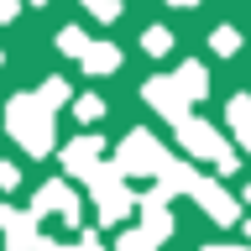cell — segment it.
Returning <instances> with one entry per match:
<instances>
[{"label":"cell","instance_id":"obj_26","mask_svg":"<svg viewBox=\"0 0 251 251\" xmlns=\"http://www.w3.org/2000/svg\"><path fill=\"white\" fill-rule=\"evenodd\" d=\"M204 251H251V246H204Z\"/></svg>","mask_w":251,"mask_h":251},{"label":"cell","instance_id":"obj_17","mask_svg":"<svg viewBox=\"0 0 251 251\" xmlns=\"http://www.w3.org/2000/svg\"><path fill=\"white\" fill-rule=\"evenodd\" d=\"M141 47H147L152 58H162V52L173 47V31L168 26H147V31H141Z\"/></svg>","mask_w":251,"mask_h":251},{"label":"cell","instance_id":"obj_22","mask_svg":"<svg viewBox=\"0 0 251 251\" xmlns=\"http://www.w3.org/2000/svg\"><path fill=\"white\" fill-rule=\"evenodd\" d=\"M16 183H21V168L16 162H0V194H11Z\"/></svg>","mask_w":251,"mask_h":251},{"label":"cell","instance_id":"obj_23","mask_svg":"<svg viewBox=\"0 0 251 251\" xmlns=\"http://www.w3.org/2000/svg\"><path fill=\"white\" fill-rule=\"evenodd\" d=\"M68 251H105V241H100V235H94V230H84V235H78V241H74V246H68Z\"/></svg>","mask_w":251,"mask_h":251},{"label":"cell","instance_id":"obj_11","mask_svg":"<svg viewBox=\"0 0 251 251\" xmlns=\"http://www.w3.org/2000/svg\"><path fill=\"white\" fill-rule=\"evenodd\" d=\"M100 157H105V141L100 136H74L68 147H63V173H68V178H84Z\"/></svg>","mask_w":251,"mask_h":251},{"label":"cell","instance_id":"obj_3","mask_svg":"<svg viewBox=\"0 0 251 251\" xmlns=\"http://www.w3.org/2000/svg\"><path fill=\"white\" fill-rule=\"evenodd\" d=\"M162 157H168V152H162V141H157L152 131H126V141H121V152H115V162H121L126 178H152Z\"/></svg>","mask_w":251,"mask_h":251},{"label":"cell","instance_id":"obj_8","mask_svg":"<svg viewBox=\"0 0 251 251\" xmlns=\"http://www.w3.org/2000/svg\"><path fill=\"white\" fill-rule=\"evenodd\" d=\"M136 215H141V230L152 235L157 246H162V241H168V235H173V209H168V199H162L157 188H152V194H141V199H136Z\"/></svg>","mask_w":251,"mask_h":251},{"label":"cell","instance_id":"obj_10","mask_svg":"<svg viewBox=\"0 0 251 251\" xmlns=\"http://www.w3.org/2000/svg\"><path fill=\"white\" fill-rule=\"evenodd\" d=\"M157 194H162V199H173V194H188V188H194V178H199V168H194V162H178V157H162V162H157Z\"/></svg>","mask_w":251,"mask_h":251},{"label":"cell","instance_id":"obj_18","mask_svg":"<svg viewBox=\"0 0 251 251\" xmlns=\"http://www.w3.org/2000/svg\"><path fill=\"white\" fill-rule=\"evenodd\" d=\"M209 47H215L220 58H230L235 47H241V31H235V26H215V31H209Z\"/></svg>","mask_w":251,"mask_h":251},{"label":"cell","instance_id":"obj_13","mask_svg":"<svg viewBox=\"0 0 251 251\" xmlns=\"http://www.w3.org/2000/svg\"><path fill=\"white\" fill-rule=\"evenodd\" d=\"M173 84H178V94H183L188 105L209 94V74H204L199 63H178V74H173Z\"/></svg>","mask_w":251,"mask_h":251},{"label":"cell","instance_id":"obj_4","mask_svg":"<svg viewBox=\"0 0 251 251\" xmlns=\"http://www.w3.org/2000/svg\"><path fill=\"white\" fill-rule=\"evenodd\" d=\"M31 215L37 220H47V215H58L63 225H84V209H78V199H74V188H68V178H47L37 194H31Z\"/></svg>","mask_w":251,"mask_h":251},{"label":"cell","instance_id":"obj_19","mask_svg":"<svg viewBox=\"0 0 251 251\" xmlns=\"http://www.w3.org/2000/svg\"><path fill=\"white\" fill-rule=\"evenodd\" d=\"M115 251H157V241H152V235H147V230L136 225V230H126L121 241H115Z\"/></svg>","mask_w":251,"mask_h":251},{"label":"cell","instance_id":"obj_24","mask_svg":"<svg viewBox=\"0 0 251 251\" xmlns=\"http://www.w3.org/2000/svg\"><path fill=\"white\" fill-rule=\"evenodd\" d=\"M21 16V0H0V21H16Z\"/></svg>","mask_w":251,"mask_h":251},{"label":"cell","instance_id":"obj_15","mask_svg":"<svg viewBox=\"0 0 251 251\" xmlns=\"http://www.w3.org/2000/svg\"><path fill=\"white\" fill-rule=\"evenodd\" d=\"M84 47H89V37H84V26H63V31H58V52H63V58H78Z\"/></svg>","mask_w":251,"mask_h":251},{"label":"cell","instance_id":"obj_6","mask_svg":"<svg viewBox=\"0 0 251 251\" xmlns=\"http://www.w3.org/2000/svg\"><path fill=\"white\" fill-rule=\"evenodd\" d=\"M37 215L31 209H11V204H0V241H5V251H31L37 246Z\"/></svg>","mask_w":251,"mask_h":251},{"label":"cell","instance_id":"obj_28","mask_svg":"<svg viewBox=\"0 0 251 251\" xmlns=\"http://www.w3.org/2000/svg\"><path fill=\"white\" fill-rule=\"evenodd\" d=\"M26 5H47V0H26Z\"/></svg>","mask_w":251,"mask_h":251},{"label":"cell","instance_id":"obj_14","mask_svg":"<svg viewBox=\"0 0 251 251\" xmlns=\"http://www.w3.org/2000/svg\"><path fill=\"white\" fill-rule=\"evenodd\" d=\"M37 100H42L47 110H58V105H68L74 100V89H68V78H42V89H31Z\"/></svg>","mask_w":251,"mask_h":251},{"label":"cell","instance_id":"obj_7","mask_svg":"<svg viewBox=\"0 0 251 251\" xmlns=\"http://www.w3.org/2000/svg\"><path fill=\"white\" fill-rule=\"evenodd\" d=\"M141 94H147V105H152L157 115H168L173 126L188 115V100L178 94V84H173V78H147V84H141Z\"/></svg>","mask_w":251,"mask_h":251},{"label":"cell","instance_id":"obj_2","mask_svg":"<svg viewBox=\"0 0 251 251\" xmlns=\"http://www.w3.org/2000/svg\"><path fill=\"white\" fill-rule=\"evenodd\" d=\"M178 147H183V157L215 162V168H220V178H230V173L241 168V157L230 152V141L220 136L209 121H194V115H183V121H178Z\"/></svg>","mask_w":251,"mask_h":251},{"label":"cell","instance_id":"obj_29","mask_svg":"<svg viewBox=\"0 0 251 251\" xmlns=\"http://www.w3.org/2000/svg\"><path fill=\"white\" fill-rule=\"evenodd\" d=\"M241 225H246V235H251V220H241Z\"/></svg>","mask_w":251,"mask_h":251},{"label":"cell","instance_id":"obj_12","mask_svg":"<svg viewBox=\"0 0 251 251\" xmlns=\"http://www.w3.org/2000/svg\"><path fill=\"white\" fill-rule=\"evenodd\" d=\"M78 63H84V74L105 78V74H115V68H121V47H115V42H89L84 52H78Z\"/></svg>","mask_w":251,"mask_h":251},{"label":"cell","instance_id":"obj_25","mask_svg":"<svg viewBox=\"0 0 251 251\" xmlns=\"http://www.w3.org/2000/svg\"><path fill=\"white\" fill-rule=\"evenodd\" d=\"M235 141H241V152L251 157V126H235Z\"/></svg>","mask_w":251,"mask_h":251},{"label":"cell","instance_id":"obj_27","mask_svg":"<svg viewBox=\"0 0 251 251\" xmlns=\"http://www.w3.org/2000/svg\"><path fill=\"white\" fill-rule=\"evenodd\" d=\"M168 5H178V11H188V5H199V0H168Z\"/></svg>","mask_w":251,"mask_h":251},{"label":"cell","instance_id":"obj_5","mask_svg":"<svg viewBox=\"0 0 251 251\" xmlns=\"http://www.w3.org/2000/svg\"><path fill=\"white\" fill-rule=\"evenodd\" d=\"M188 194H194V204H199L204 215L215 220V225H241V204L230 199V194H225V188L215 183V178H194V188H188Z\"/></svg>","mask_w":251,"mask_h":251},{"label":"cell","instance_id":"obj_31","mask_svg":"<svg viewBox=\"0 0 251 251\" xmlns=\"http://www.w3.org/2000/svg\"><path fill=\"white\" fill-rule=\"evenodd\" d=\"M84 5H89V0H84Z\"/></svg>","mask_w":251,"mask_h":251},{"label":"cell","instance_id":"obj_20","mask_svg":"<svg viewBox=\"0 0 251 251\" xmlns=\"http://www.w3.org/2000/svg\"><path fill=\"white\" fill-rule=\"evenodd\" d=\"M74 115H78V121H100V115H105V100H100V94H78Z\"/></svg>","mask_w":251,"mask_h":251},{"label":"cell","instance_id":"obj_21","mask_svg":"<svg viewBox=\"0 0 251 251\" xmlns=\"http://www.w3.org/2000/svg\"><path fill=\"white\" fill-rule=\"evenodd\" d=\"M89 11H94V21H115L121 16V0H89Z\"/></svg>","mask_w":251,"mask_h":251},{"label":"cell","instance_id":"obj_9","mask_svg":"<svg viewBox=\"0 0 251 251\" xmlns=\"http://www.w3.org/2000/svg\"><path fill=\"white\" fill-rule=\"evenodd\" d=\"M94 209H100V225H126V215H136V194H131V183L100 188V194H94Z\"/></svg>","mask_w":251,"mask_h":251},{"label":"cell","instance_id":"obj_30","mask_svg":"<svg viewBox=\"0 0 251 251\" xmlns=\"http://www.w3.org/2000/svg\"><path fill=\"white\" fill-rule=\"evenodd\" d=\"M246 204H251V183H246Z\"/></svg>","mask_w":251,"mask_h":251},{"label":"cell","instance_id":"obj_16","mask_svg":"<svg viewBox=\"0 0 251 251\" xmlns=\"http://www.w3.org/2000/svg\"><path fill=\"white\" fill-rule=\"evenodd\" d=\"M225 126H251V94H230V105H225Z\"/></svg>","mask_w":251,"mask_h":251},{"label":"cell","instance_id":"obj_1","mask_svg":"<svg viewBox=\"0 0 251 251\" xmlns=\"http://www.w3.org/2000/svg\"><path fill=\"white\" fill-rule=\"evenodd\" d=\"M5 126H11V136L21 141V152H31V157L52 152V110H47L37 94H11V100H5Z\"/></svg>","mask_w":251,"mask_h":251}]
</instances>
